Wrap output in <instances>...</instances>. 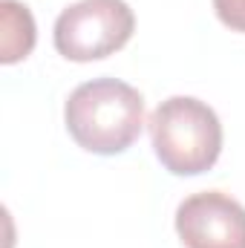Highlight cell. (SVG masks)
<instances>
[{
  "label": "cell",
  "instance_id": "6da1fadb",
  "mask_svg": "<svg viewBox=\"0 0 245 248\" xmlns=\"http://www.w3.org/2000/svg\"><path fill=\"white\" fill-rule=\"evenodd\" d=\"M63 122L87 153L116 156L141 136L144 95L119 78H92L69 93Z\"/></svg>",
  "mask_w": 245,
  "mask_h": 248
},
{
  "label": "cell",
  "instance_id": "7a4b0ae2",
  "mask_svg": "<svg viewBox=\"0 0 245 248\" xmlns=\"http://www.w3.org/2000/svg\"><path fill=\"white\" fill-rule=\"evenodd\" d=\"M150 141L156 159L173 176H199L222 153V124L214 107L193 95H170L150 113Z\"/></svg>",
  "mask_w": 245,
  "mask_h": 248
},
{
  "label": "cell",
  "instance_id": "3957f363",
  "mask_svg": "<svg viewBox=\"0 0 245 248\" xmlns=\"http://www.w3.org/2000/svg\"><path fill=\"white\" fill-rule=\"evenodd\" d=\"M136 32V15L127 0H78L55 20V49L66 61L90 63L110 58Z\"/></svg>",
  "mask_w": 245,
  "mask_h": 248
},
{
  "label": "cell",
  "instance_id": "277c9868",
  "mask_svg": "<svg viewBox=\"0 0 245 248\" xmlns=\"http://www.w3.org/2000/svg\"><path fill=\"white\" fill-rule=\"evenodd\" d=\"M184 248H245V208L222 190H202L176 208Z\"/></svg>",
  "mask_w": 245,
  "mask_h": 248
},
{
  "label": "cell",
  "instance_id": "5b68a950",
  "mask_svg": "<svg viewBox=\"0 0 245 248\" xmlns=\"http://www.w3.org/2000/svg\"><path fill=\"white\" fill-rule=\"evenodd\" d=\"M0 61L3 63H17L23 61L38 41L35 17L26 3L20 0H0Z\"/></svg>",
  "mask_w": 245,
  "mask_h": 248
},
{
  "label": "cell",
  "instance_id": "8992f818",
  "mask_svg": "<svg viewBox=\"0 0 245 248\" xmlns=\"http://www.w3.org/2000/svg\"><path fill=\"white\" fill-rule=\"evenodd\" d=\"M214 12L228 29L245 32V0H214Z\"/></svg>",
  "mask_w": 245,
  "mask_h": 248
}]
</instances>
